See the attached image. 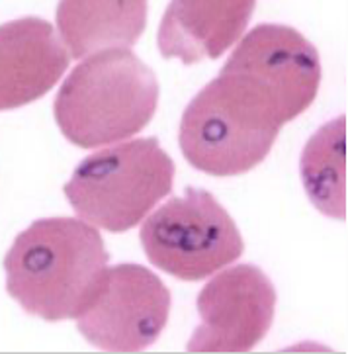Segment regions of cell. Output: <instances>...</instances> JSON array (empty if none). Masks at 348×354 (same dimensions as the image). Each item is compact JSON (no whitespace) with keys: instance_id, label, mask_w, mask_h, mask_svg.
<instances>
[{"instance_id":"cell-1","label":"cell","mask_w":348,"mask_h":354,"mask_svg":"<svg viewBox=\"0 0 348 354\" xmlns=\"http://www.w3.org/2000/svg\"><path fill=\"white\" fill-rule=\"evenodd\" d=\"M108 261L98 229L84 219H37L4 257L6 292L30 315L77 319L100 294Z\"/></svg>"},{"instance_id":"cell-2","label":"cell","mask_w":348,"mask_h":354,"mask_svg":"<svg viewBox=\"0 0 348 354\" xmlns=\"http://www.w3.org/2000/svg\"><path fill=\"white\" fill-rule=\"evenodd\" d=\"M159 104L157 77L129 49L84 57L55 96V120L72 145L94 149L139 133Z\"/></svg>"},{"instance_id":"cell-3","label":"cell","mask_w":348,"mask_h":354,"mask_svg":"<svg viewBox=\"0 0 348 354\" xmlns=\"http://www.w3.org/2000/svg\"><path fill=\"white\" fill-rule=\"evenodd\" d=\"M174 160L157 138L96 151L75 169L65 196L81 219L122 233L143 221L173 190Z\"/></svg>"},{"instance_id":"cell-4","label":"cell","mask_w":348,"mask_h":354,"mask_svg":"<svg viewBox=\"0 0 348 354\" xmlns=\"http://www.w3.org/2000/svg\"><path fill=\"white\" fill-rule=\"evenodd\" d=\"M139 235L153 266L186 282L215 274L244 251L241 231L227 209L194 186L153 212Z\"/></svg>"},{"instance_id":"cell-5","label":"cell","mask_w":348,"mask_h":354,"mask_svg":"<svg viewBox=\"0 0 348 354\" xmlns=\"http://www.w3.org/2000/svg\"><path fill=\"white\" fill-rule=\"evenodd\" d=\"M220 75L288 124L313 104L321 84V59L298 30L260 24L235 47Z\"/></svg>"},{"instance_id":"cell-6","label":"cell","mask_w":348,"mask_h":354,"mask_svg":"<svg viewBox=\"0 0 348 354\" xmlns=\"http://www.w3.org/2000/svg\"><path fill=\"white\" fill-rule=\"evenodd\" d=\"M171 292L139 264L106 270L104 284L79 321L81 335L106 353H141L157 343L168 323Z\"/></svg>"},{"instance_id":"cell-7","label":"cell","mask_w":348,"mask_h":354,"mask_svg":"<svg viewBox=\"0 0 348 354\" xmlns=\"http://www.w3.org/2000/svg\"><path fill=\"white\" fill-rule=\"evenodd\" d=\"M278 133L241 112L211 80L184 110L178 141L194 169L211 176H237L267 159Z\"/></svg>"},{"instance_id":"cell-8","label":"cell","mask_w":348,"mask_h":354,"mask_svg":"<svg viewBox=\"0 0 348 354\" xmlns=\"http://www.w3.org/2000/svg\"><path fill=\"white\" fill-rule=\"evenodd\" d=\"M200 325L188 353H249L274 321L276 288L255 264L215 274L197 296Z\"/></svg>"},{"instance_id":"cell-9","label":"cell","mask_w":348,"mask_h":354,"mask_svg":"<svg viewBox=\"0 0 348 354\" xmlns=\"http://www.w3.org/2000/svg\"><path fill=\"white\" fill-rule=\"evenodd\" d=\"M70 55L51 24L20 18L0 26V112L16 110L51 91Z\"/></svg>"},{"instance_id":"cell-10","label":"cell","mask_w":348,"mask_h":354,"mask_svg":"<svg viewBox=\"0 0 348 354\" xmlns=\"http://www.w3.org/2000/svg\"><path fill=\"white\" fill-rule=\"evenodd\" d=\"M256 0H173L159 26L164 59L196 65L221 57L243 35Z\"/></svg>"},{"instance_id":"cell-11","label":"cell","mask_w":348,"mask_h":354,"mask_svg":"<svg viewBox=\"0 0 348 354\" xmlns=\"http://www.w3.org/2000/svg\"><path fill=\"white\" fill-rule=\"evenodd\" d=\"M145 26L147 0H59V34L75 59L129 49Z\"/></svg>"},{"instance_id":"cell-12","label":"cell","mask_w":348,"mask_h":354,"mask_svg":"<svg viewBox=\"0 0 348 354\" xmlns=\"http://www.w3.org/2000/svg\"><path fill=\"white\" fill-rule=\"evenodd\" d=\"M305 194L321 214L347 219V115L321 126L300 159Z\"/></svg>"}]
</instances>
